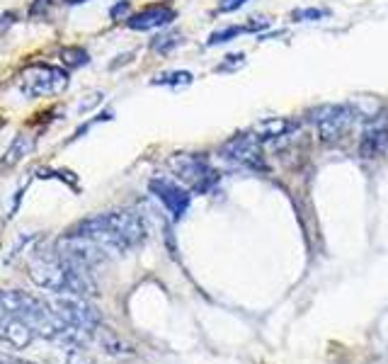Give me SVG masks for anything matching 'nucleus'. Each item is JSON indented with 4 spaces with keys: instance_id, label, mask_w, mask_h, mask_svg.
<instances>
[{
    "instance_id": "obj_1",
    "label": "nucleus",
    "mask_w": 388,
    "mask_h": 364,
    "mask_svg": "<svg viewBox=\"0 0 388 364\" xmlns=\"http://www.w3.org/2000/svg\"><path fill=\"white\" fill-rule=\"evenodd\" d=\"M81 236L95 241L97 246L105 250L110 258L124 255L136 246H141L146 238V224L144 216L131 209H117V212L95 214L90 219L81 221L76 229H71Z\"/></svg>"
},
{
    "instance_id": "obj_2",
    "label": "nucleus",
    "mask_w": 388,
    "mask_h": 364,
    "mask_svg": "<svg viewBox=\"0 0 388 364\" xmlns=\"http://www.w3.org/2000/svg\"><path fill=\"white\" fill-rule=\"evenodd\" d=\"M30 275L39 287L54 294H73V297L95 294V282L90 272L68 263L54 248L37 250V255L30 260Z\"/></svg>"
},
{
    "instance_id": "obj_3",
    "label": "nucleus",
    "mask_w": 388,
    "mask_h": 364,
    "mask_svg": "<svg viewBox=\"0 0 388 364\" xmlns=\"http://www.w3.org/2000/svg\"><path fill=\"white\" fill-rule=\"evenodd\" d=\"M357 110L352 105H321L311 110V124L316 127L323 144H340L357 122Z\"/></svg>"
},
{
    "instance_id": "obj_4",
    "label": "nucleus",
    "mask_w": 388,
    "mask_h": 364,
    "mask_svg": "<svg viewBox=\"0 0 388 364\" xmlns=\"http://www.w3.org/2000/svg\"><path fill=\"white\" fill-rule=\"evenodd\" d=\"M170 168H173V173L185 185H190L199 195H207V192H211L219 185V173H216V168L204 156L178 153V156L170 158Z\"/></svg>"
},
{
    "instance_id": "obj_5",
    "label": "nucleus",
    "mask_w": 388,
    "mask_h": 364,
    "mask_svg": "<svg viewBox=\"0 0 388 364\" xmlns=\"http://www.w3.org/2000/svg\"><path fill=\"white\" fill-rule=\"evenodd\" d=\"M68 85V73L61 71L56 66H30L20 73V81H17V88H20L22 95L27 98H44V95H59L64 93Z\"/></svg>"
},
{
    "instance_id": "obj_6",
    "label": "nucleus",
    "mask_w": 388,
    "mask_h": 364,
    "mask_svg": "<svg viewBox=\"0 0 388 364\" xmlns=\"http://www.w3.org/2000/svg\"><path fill=\"white\" fill-rule=\"evenodd\" d=\"M51 309L54 314L66 321L68 326L78 328V331L85 333H95L100 328V314L93 309V306L85 301V297H73V294H59L54 301H51Z\"/></svg>"
},
{
    "instance_id": "obj_7",
    "label": "nucleus",
    "mask_w": 388,
    "mask_h": 364,
    "mask_svg": "<svg viewBox=\"0 0 388 364\" xmlns=\"http://www.w3.org/2000/svg\"><path fill=\"white\" fill-rule=\"evenodd\" d=\"M221 153L228 161L238 163V166L255 170V173H265L267 163H265V153H262V141L258 134H236L221 146Z\"/></svg>"
},
{
    "instance_id": "obj_8",
    "label": "nucleus",
    "mask_w": 388,
    "mask_h": 364,
    "mask_svg": "<svg viewBox=\"0 0 388 364\" xmlns=\"http://www.w3.org/2000/svg\"><path fill=\"white\" fill-rule=\"evenodd\" d=\"M388 151V110L376 112L367 119L359 139V156L362 158H379Z\"/></svg>"
},
{
    "instance_id": "obj_9",
    "label": "nucleus",
    "mask_w": 388,
    "mask_h": 364,
    "mask_svg": "<svg viewBox=\"0 0 388 364\" xmlns=\"http://www.w3.org/2000/svg\"><path fill=\"white\" fill-rule=\"evenodd\" d=\"M148 187H151L153 197L168 209L173 219H182L187 209H190V202H192L190 192H187L185 187H180L178 182H173L168 178H153Z\"/></svg>"
},
{
    "instance_id": "obj_10",
    "label": "nucleus",
    "mask_w": 388,
    "mask_h": 364,
    "mask_svg": "<svg viewBox=\"0 0 388 364\" xmlns=\"http://www.w3.org/2000/svg\"><path fill=\"white\" fill-rule=\"evenodd\" d=\"M175 20V10L170 5H148L141 13L131 15L127 20V25L136 32H148V30H158V27H165Z\"/></svg>"
},
{
    "instance_id": "obj_11",
    "label": "nucleus",
    "mask_w": 388,
    "mask_h": 364,
    "mask_svg": "<svg viewBox=\"0 0 388 364\" xmlns=\"http://www.w3.org/2000/svg\"><path fill=\"white\" fill-rule=\"evenodd\" d=\"M34 338V328L20 316H5L0 318V340L10 343L13 348H27Z\"/></svg>"
},
{
    "instance_id": "obj_12",
    "label": "nucleus",
    "mask_w": 388,
    "mask_h": 364,
    "mask_svg": "<svg viewBox=\"0 0 388 364\" xmlns=\"http://www.w3.org/2000/svg\"><path fill=\"white\" fill-rule=\"evenodd\" d=\"M296 129V122H291V119H262L260 124H255V134L260 136L262 144H267V141H282L291 136V132Z\"/></svg>"
},
{
    "instance_id": "obj_13",
    "label": "nucleus",
    "mask_w": 388,
    "mask_h": 364,
    "mask_svg": "<svg viewBox=\"0 0 388 364\" xmlns=\"http://www.w3.org/2000/svg\"><path fill=\"white\" fill-rule=\"evenodd\" d=\"M34 141L30 139V136H17V139L13 141V146H10L8 151H5V158L0 161V168H13L17 166V163L22 161V158L27 156V153L32 151Z\"/></svg>"
},
{
    "instance_id": "obj_14",
    "label": "nucleus",
    "mask_w": 388,
    "mask_h": 364,
    "mask_svg": "<svg viewBox=\"0 0 388 364\" xmlns=\"http://www.w3.org/2000/svg\"><path fill=\"white\" fill-rule=\"evenodd\" d=\"M267 22H253V25H241V27H226V30H219V32H214L209 37V47H216V44H226V42H231V39H236V37H241V34H245V32H258V30H262Z\"/></svg>"
},
{
    "instance_id": "obj_15",
    "label": "nucleus",
    "mask_w": 388,
    "mask_h": 364,
    "mask_svg": "<svg viewBox=\"0 0 388 364\" xmlns=\"http://www.w3.org/2000/svg\"><path fill=\"white\" fill-rule=\"evenodd\" d=\"M178 44H182V34L180 32H165L161 37H156L151 42V49L156 51V54H170Z\"/></svg>"
},
{
    "instance_id": "obj_16",
    "label": "nucleus",
    "mask_w": 388,
    "mask_h": 364,
    "mask_svg": "<svg viewBox=\"0 0 388 364\" xmlns=\"http://www.w3.org/2000/svg\"><path fill=\"white\" fill-rule=\"evenodd\" d=\"M190 83H192V73H187V71L158 76L156 81H153V85H173V88H178V85H190Z\"/></svg>"
},
{
    "instance_id": "obj_17",
    "label": "nucleus",
    "mask_w": 388,
    "mask_h": 364,
    "mask_svg": "<svg viewBox=\"0 0 388 364\" xmlns=\"http://www.w3.org/2000/svg\"><path fill=\"white\" fill-rule=\"evenodd\" d=\"M61 59H64V64L73 66V68L88 64V54H85L83 49H78V47H73V49H64V51H61Z\"/></svg>"
},
{
    "instance_id": "obj_18",
    "label": "nucleus",
    "mask_w": 388,
    "mask_h": 364,
    "mask_svg": "<svg viewBox=\"0 0 388 364\" xmlns=\"http://www.w3.org/2000/svg\"><path fill=\"white\" fill-rule=\"evenodd\" d=\"M325 15H328V10H301V13H294V20H318Z\"/></svg>"
},
{
    "instance_id": "obj_19",
    "label": "nucleus",
    "mask_w": 388,
    "mask_h": 364,
    "mask_svg": "<svg viewBox=\"0 0 388 364\" xmlns=\"http://www.w3.org/2000/svg\"><path fill=\"white\" fill-rule=\"evenodd\" d=\"M248 0H219V10L221 13H233V10L243 8Z\"/></svg>"
},
{
    "instance_id": "obj_20",
    "label": "nucleus",
    "mask_w": 388,
    "mask_h": 364,
    "mask_svg": "<svg viewBox=\"0 0 388 364\" xmlns=\"http://www.w3.org/2000/svg\"><path fill=\"white\" fill-rule=\"evenodd\" d=\"M226 59H228V61H226L224 66H219V71H228V68H233L236 64H238V66H243V64H245V61H243L245 56H243V54H231V56H226Z\"/></svg>"
},
{
    "instance_id": "obj_21",
    "label": "nucleus",
    "mask_w": 388,
    "mask_h": 364,
    "mask_svg": "<svg viewBox=\"0 0 388 364\" xmlns=\"http://www.w3.org/2000/svg\"><path fill=\"white\" fill-rule=\"evenodd\" d=\"M129 0H124V3H119V5H114V8L110 10V15H112V20H119V17H124L129 13Z\"/></svg>"
},
{
    "instance_id": "obj_22",
    "label": "nucleus",
    "mask_w": 388,
    "mask_h": 364,
    "mask_svg": "<svg viewBox=\"0 0 388 364\" xmlns=\"http://www.w3.org/2000/svg\"><path fill=\"white\" fill-rule=\"evenodd\" d=\"M68 5H81V3H88V0H66Z\"/></svg>"
},
{
    "instance_id": "obj_23",
    "label": "nucleus",
    "mask_w": 388,
    "mask_h": 364,
    "mask_svg": "<svg viewBox=\"0 0 388 364\" xmlns=\"http://www.w3.org/2000/svg\"><path fill=\"white\" fill-rule=\"evenodd\" d=\"M0 364H25V362H15V360H0Z\"/></svg>"
}]
</instances>
